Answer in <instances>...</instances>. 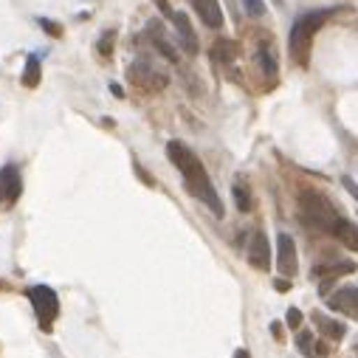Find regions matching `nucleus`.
Here are the masks:
<instances>
[{
  "label": "nucleus",
  "instance_id": "f257e3e1",
  "mask_svg": "<svg viewBox=\"0 0 358 358\" xmlns=\"http://www.w3.org/2000/svg\"><path fill=\"white\" fill-rule=\"evenodd\" d=\"M167 156H170V161L175 164V170L181 172L186 192H189L195 200H200V203L214 214V218H223V214H226L223 200H221L218 189H214V184H211V178H209L203 161L197 158V153H195L192 147H186L184 141H170V144H167Z\"/></svg>",
  "mask_w": 358,
  "mask_h": 358
},
{
  "label": "nucleus",
  "instance_id": "f03ea898",
  "mask_svg": "<svg viewBox=\"0 0 358 358\" xmlns=\"http://www.w3.org/2000/svg\"><path fill=\"white\" fill-rule=\"evenodd\" d=\"M336 12H338V9H313V12H305L302 17L294 20L291 37H288V54H291V59H294L299 68H308V65H311L313 37H316V31H319Z\"/></svg>",
  "mask_w": 358,
  "mask_h": 358
},
{
  "label": "nucleus",
  "instance_id": "7ed1b4c3",
  "mask_svg": "<svg viewBox=\"0 0 358 358\" xmlns=\"http://www.w3.org/2000/svg\"><path fill=\"white\" fill-rule=\"evenodd\" d=\"M299 218L305 226L316 229V232H325V234H333L338 221H341V214L338 209L316 189H305L299 195Z\"/></svg>",
  "mask_w": 358,
  "mask_h": 358
},
{
  "label": "nucleus",
  "instance_id": "20e7f679",
  "mask_svg": "<svg viewBox=\"0 0 358 358\" xmlns=\"http://www.w3.org/2000/svg\"><path fill=\"white\" fill-rule=\"evenodd\" d=\"M127 82L138 91V94H158L170 85V77L164 70L150 62V59H135L130 68H127Z\"/></svg>",
  "mask_w": 358,
  "mask_h": 358
},
{
  "label": "nucleus",
  "instance_id": "39448f33",
  "mask_svg": "<svg viewBox=\"0 0 358 358\" xmlns=\"http://www.w3.org/2000/svg\"><path fill=\"white\" fill-rule=\"evenodd\" d=\"M26 297H29L34 313H37L40 330H43V333H51L54 319L59 316V297H57V291L48 288V285H31Z\"/></svg>",
  "mask_w": 358,
  "mask_h": 358
},
{
  "label": "nucleus",
  "instance_id": "423d86ee",
  "mask_svg": "<svg viewBox=\"0 0 358 358\" xmlns=\"http://www.w3.org/2000/svg\"><path fill=\"white\" fill-rule=\"evenodd\" d=\"M23 195V175L17 164L0 167V206H15Z\"/></svg>",
  "mask_w": 358,
  "mask_h": 358
},
{
  "label": "nucleus",
  "instance_id": "0eeeda50",
  "mask_svg": "<svg viewBox=\"0 0 358 358\" xmlns=\"http://www.w3.org/2000/svg\"><path fill=\"white\" fill-rule=\"evenodd\" d=\"M254 62H257V68H260L262 80H265L268 88H271V85L276 82V74H279V62H276V51H274V43H271L268 34H262V40L257 43V48H254Z\"/></svg>",
  "mask_w": 358,
  "mask_h": 358
},
{
  "label": "nucleus",
  "instance_id": "6e6552de",
  "mask_svg": "<svg viewBox=\"0 0 358 358\" xmlns=\"http://www.w3.org/2000/svg\"><path fill=\"white\" fill-rule=\"evenodd\" d=\"M276 268H279V274L282 276H297V271H299V260H297V243H294V237L291 234H279L276 237Z\"/></svg>",
  "mask_w": 358,
  "mask_h": 358
},
{
  "label": "nucleus",
  "instance_id": "1a4fd4ad",
  "mask_svg": "<svg viewBox=\"0 0 358 358\" xmlns=\"http://www.w3.org/2000/svg\"><path fill=\"white\" fill-rule=\"evenodd\" d=\"M246 254H248V265L251 268H257V271H268L271 268V243H268V237H265L262 229H254L251 232Z\"/></svg>",
  "mask_w": 358,
  "mask_h": 358
},
{
  "label": "nucleus",
  "instance_id": "9d476101",
  "mask_svg": "<svg viewBox=\"0 0 358 358\" xmlns=\"http://www.w3.org/2000/svg\"><path fill=\"white\" fill-rule=\"evenodd\" d=\"M167 20L175 26V34H178V43H181V48H184L189 57H195L200 45H197V34H195V29H192L189 17H186L184 12H172Z\"/></svg>",
  "mask_w": 358,
  "mask_h": 358
},
{
  "label": "nucleus",
  "instance_id": "9b49d317",
  "mask_svg": "<svg viewBox=\"0 0 358 358\" xmlns=\"http://www.w3.org/2000/svg\"><path fill=\"white\" fill-rule=\"evenodd\" d=\"M327 308L330 311H338L344 316H358V288H355V285L338 288L336 294L327 297Z\"/></svg>",
  "mask_w": 358,
  "mask_h": 358
},
{
  "label": "nucleus",
  "instance_id": "f8f14e48",
  "mask_svg": "<svg viewBox=\"0 0 358 358\" xmlns=\"http://www.w3.org/2000/svg\"><path fill=\"white\" fill-rule=\"evenodd\" d=\"M192 6L197 12V17L203 20V26H209V29H221L223 26L221 0H192Z\"/></svg>",
  "mask_w": 358,
  "mask_h": 358
},
{
  "label": "nucleus",
  "instance_id": "ddd939ff",
  "mask_svg": "<svg viewBox=\"0 0 358 358\" xmlns=\"http://www.w3.org/2000/svg\"><path fill=\"white\" fill-rule=\"evenodd\" d=\"M147 37L153 40L156 51H158L161 57H167V62H178V51L172 48V43H170V37H167V31H164V26H161L158 20H153V23L147 26Z\"/></svg>",
  "mask_w": 358,
  "mask_h": 358
},
{
  "label": "nucleus",
  "instance_id": "4468645a",
  "mask_svg": "<svg viewBox=\"0 0 358 358\" xmlns=\"http://www.w3.org/2000/svg\"><path fill=\"white\" fill-rule=\"evenodd\" d=\"M352 271H355V262H350V260H338V262H330V265H316V268H313V276L322 279V291H327V285H330L336 276H341V274H352Z\"/></svg>",
  "mask_w": 358,
  "mask_h": 358
},
{
  "label": "nucleus",
  "instance_id": "2eb2a0df",
  "mask_svg": "<svg viewBox=\"0 0 358 358\" xmlns=\"http://www.w3.org/2000/svg\"><path fill=\"white\" fill-rule=\"evenodd\" d=\"M209 57H211V62H218V65H232L234 57H237V43L232 37L214 40L211 48H209Z\"/></svg>",
  "mask_w": 358,
  "mask_h": 358
},
{
  "label": "nucleus",
  "instance_id": "dca6fc26",
  "mask_svg": "<svg viewBox=\"0 0 358 358\" xmlns=\"http://www.w3.org/2000/svg\"><path fill=\"white\" fill-rule=\"evenodd\" d=\"M313 322H316V327H319V333H322V336H327L330 341H341V338H344V333H347V327H344V322H336V319H330V316H322V313H313Z\"/></svg>",
  "mask_w": 358,
  "mask_h": 358
},
{
  "label": "nucleus",
  "instance_id": "f3484780",
  "mask_svg": "<svg viewBox=\"0 0 358 358\" xmlns=\"http://www.w3.org/2000/svg\"><path fill=\"white\" fill-rule=\"evenodd\" d=\"M333 237H336L338 243H344V248L358 251V226H355L352 221L341 218V221H338V226H336V232H333Z\"/></svg>",
  "mask_w": 358,
  "mask_h": 358
},
{
  "label": "nucleus",
  "instance_id": "a211bd4d",
  "mask_svg": "<svg viewBox=\"0 0 358 358\" xmlns=\"http://www.w3.org/2000/svg\"><path fill=\"white\" fill-rule=\"evenodd\" d=\"M43 80V65H40V57L37 54H29L26 57V65H23V77H20V85L23 88H37Z\"/></svg>",
  "mask_w": 358,
  "mask_h": 358
},
{
  "label": "nucleus",
  "instance_id": "6ab92c4d",
  "mask_svg": "<svg viewBox=\"0 0 358 358\" xmlns=\"http://www.w3.org/2000/svg\"><path fill=\"white\" fill-rule=\"evenodd\" d=\"M232 195H234V203H237L240 211H251V209H254V197H251V189H248L246 178H237V181H234Z\"/></svg>",
  "mask_w": 358,
  "mask_h": 358
},
{
  "label": "nucleus",
  "instance_id": "aec40b11",
  "mask_svg": "<svg viewBox=\"0 0 358 358\" xmlns=\"http://www.w3.org/2000/svg\"><path fill=\"white\" fill-rule=\"evenodd\" d=\"M116 37H119V34H116V29H107V31H105V34L96 40V54H99L102 59H110V57H113Z\"/></svg>",
  "mask_w": 358,
  "mask_h": 358
},
{
  "label": "nucleus",
  "instance_id": "412c9836",
  "mask_svg": "<svg viewBox=\"0 0 358 358\" xmlns=\"http://www.w3.org/2000/svg\"><path fill=\"white\" fill-rule=\"evenodd\" d=\"M297 350L302 352V355H316V338H313V333L311 330H299L297 333Z\"/></svg>",
  "mask_w": 358,
  "mask_h": 358
},
{
  "label": "nucleus",
  "instance_id": "4be33fe9",
  "mask_svg": "<svg viewBox=\"0 0 358 358\" xmlns=\"http://www.w3.org/2000/svg\"><path fill=\"white\" fill-rule=\"evenodd\" d=\"M248 17H262L265 15V0H240Z\"/></svg>",
  "mask_w": 358,
  "mask_h": 358
},
{
  "label": "nucleus",
  "instance_id": "5701e85b",
  "mask_svg": "<svg viewBox=\"0 0 358 358\" xmlns=\"http://www.w3.org/2000/svg\"><path fill=\"white\" fill-rule=\"evenodd\" d=\"M37 23H40V29H43V31H45L48 37H57V40H59V37L65 34V29H62L59 23H54V20H48V17H40Z\"/></svg>",
  "mask_w": 358,
  "mask_h": 358
},
{
  "label": "nucleus",
  "instance_id": "b1692460",
  "mask_svg": "<svg viewBox=\"0 0 358 358\" xmlns=\"http://www.w3.org/2000/svg\"><path fill=\"white\" fill-rule=\"evenodd\" d=\"M285 325H288L291 330H299L302 327V311L299 308H288V313H285Z\"/></svg>",
  "mask_w": 358,
  "mask_h": 358
},
{
  "label": "nucleus",
  "instance_id": "393cba45",
  "mask_svg": "<svg viewBox=\"0 0 358 358\" xmlns=\"http://www.w3.org/2000/svg\"><path fill=\"white\" fill-rule=\"evenodd\" d=\"M341 184H344V189H347V192H350V195L358 200V184H355L350 175H344V178H341Z\"/></svg>",
  "mask_w": 358,
  "mask_h": 358
},
{
  "label": "nucleus",
  "instance_id": "a878e982",
  "mask_svg": "<svg viewBox=\"0 0 358 358\" xmlns=\"http://www.w3.org/2000/svg\"><path fill=\"white\" fill-rule=\"evenodd\" d=\"M153 3H156V6H158V12H161V15H167V17H170V15L175 12V9H172V6L167 3V0H153Z\"/></svg>",
  "mask_w": 358,
  "mask_h": 358
},
{
  "label": "nucleus",
  "instance_id": "bb28decb",
  "mask_svg": "<svg viewBox=\"0 0 358 358\" xmlns=\"http://www.w3.org/2000/svg\"><path fill=\"white\" fill-rule=\"evenodd\" d=\"M276 285V291H288L291 288V282H285V279H279V282H274Z\"/></svg>",
  "mask_w": 358,
  "mask_h": 358
},
{
  "label": "nucleus",
  "instance_id": "cd10ccee",
  "mask_svg": "<svg viewBox=\"0 0 358 358\" xmlns=\"http://www.w3.org/2000/svg\"><path fill=\"white\" fill-rule=\"evenodd\" d=\"M110 91H113L116 96H124V91H121V85H119V82H110Z\"/></svg>",
  "mask_w": 358,
  "mask_h": 358
},
{
  "label": "nucleus",
  "instance_id": "c85d7f7f",
  "mask_svg": "<svg viewBox=\"0 0 358 358\" xmlns=\"http://www.w3.org/2000/svg\"><path fill=\"white\" fill-rule=\"evenodd\" d=\"M271 333H274V336H276V338H282V327H279V325H276V322H274V325H271Z\"/></svg>",
  "mask_w": 358,
  "mask_h": 358
},
{
  "label": "nucleus",
  "instance_id": "c756f323",
  "mask_svg": "<svg viewBox=\"0 0 358 358\" xmlns=\"http://www.w3.org/2000/svg\"><path fill=\"white\" fill-rule=\"evenodd\" d=\"M234 358H251V352H248V350H237Z\"/></svg>",
  "mask_w": 358,
  "mask_h": 358
},
{
  "label": "nucleus",
  "instance_id": "7c9ffc66",
  "mask_svg": "<svg viewBox=\"0 0 358 358\" xmlns=\"http://www.w3.org/2000/svg\"><path fill=\"white\" fill-rule=\"evenodd\" d=\"M285 3V0H274V6H282Z\"/></svg>",
  "mask_w": 358,
  "mask_h": 358
}]
</instances>
